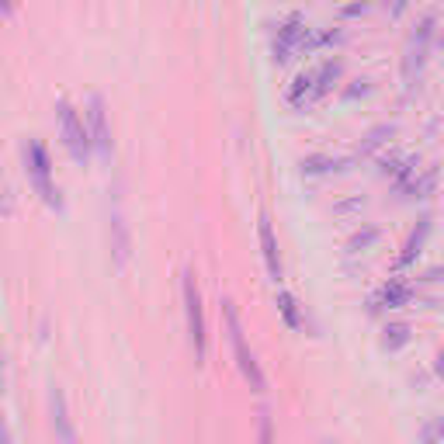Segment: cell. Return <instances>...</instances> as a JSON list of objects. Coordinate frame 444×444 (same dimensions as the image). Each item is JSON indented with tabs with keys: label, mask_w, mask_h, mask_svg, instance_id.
Returning a JSON list of instances; mask_svg holds the SVG:
<instances>
[{
	"label": "cell",
	"mask_w": 444,
	"mask_h": 444,
	"mask_svg": "<svg viewBox=\"0 0 444 444\" xmlns=\"http://www.w3.org/2000/svg\"><path fill=\"white\" fill-rule=\"evenodd\" d=\"M181 295H184V319H187V340L198 361L209 354V330H205V309H202V291L195 282V271L181 274Z\"/></svg>",
	"instance_id": "obj_1"
},
{
	"label": "cell",
	"mask_w": 444,
	"mask_h": 444,
	"mask_svg": "<svg viewBox=\"0 0 444 444\" xmlns=\"http://www.w3.org/2000/svg\"><path fill=\"white\" fill-rule=\"evenodd\" d=\"M222 316H226V326H229V340H233V354H236V365L243 371V378L250 382V389L254 392H264L267 389V378H264L261 365H257V358H254V351L247 347V337H243V326H239V316H236V306L226 299L222 302Z\"/></svg>",
	"instance_id": "obj_2"
},
{
	"label": "cell",
	"mask_w": 444,
	"mask_h": 444,
	"mask_svg": "<svg viewBox=\"0 0 444 444\" xmlns=\"http://www.w3.org/2000/svg\"><path fill=\"white\" fill-rule=\"evenodd\" d=\"M25 167H28V177H31V187L42 195V202L49 209H63V198H59V187L53 184V163H49V150L31 139L25 146Z\"/></svg>",
	"instance_id": "obj_3"
},
{
	"label": "cell",
	"mask_w": 444,
	"mask_h": 444,
	"mask_svg": "<svg viewBox=\"0 0 444 444\" xmlns=\"http://www.w3.org/2000/svg\"><path fill=\"white\" fill-rule=\"evenodd\" d=\"M316 49V35L313 28L306 25L299 14H291L288 21L278 25V35H274V46H271V56L274 63H288L295 53H313Z\"/></svg>",
	"instance_id": "obj_4"
},
{
	"label": "cell",
	"mask_w": 444,
	"mask_h": 444,
	"mask_svg": "<svg viewBox=\"0 0 444 444\" xmlns=\"http://www.w3.org/2000/svg\"><path fill=\"white\" fill-rule=\"evenodd\" d=\"M434 28H438V14H423V18L417 21V28L410 31V38H406V49H403V80H406V83L417 77L420 70H423V63H427V53H430V38H434Z\"/></svg>",
	"instance_id": "obj_5"
},
{
	"label": "cell",
	"mask_w": 444,
	"mask_h": 444,
	"mask_svg": "<svg viewBox=\"0 0 444 444\" xmlns=\"http://www.w3.org/2000/svg\"><path fill=\"white\" fill-rule=\"evenodd\" d=\"M59 132H63V143H66L70 157L77 160V163H87L94 143H91V132H87L83 118L77 115V108L70 105V101H59Z\"/></svg>",
	"instance_id": "obj_6"
},
{
	"label": "cell",
	"mask_w": 444,
	"mask_h": 444,
	"mask_svg": "<svg viewBox=\"0 0 444 444\" xmlns=\"http://www.w3.org/2000/svg\"><path fill=\"white\" fill-rule=\"evenodd\" d=\"M49 423H53L56 444H77V427H73V417L66 410V396L63 389H49Z\"/></svg>",
	"instance_id": "obj_7"
},
{
	"label": "cell",
	"mask_w": 444,
	"mask_h": 444,
	"mask_svg": "<svg viewBox=\"0 0 444 444\" xmlns=\"http://www.w3.org/2000/svg\"><path fill=\"white\" fill-rule=\"evenodd\" d=\"M87 132H91V143H94V150L108 157L111 153V129H108V115H105V101L94 94L91 101H87Z\"/></svg>",
	"instance_id": "obj_8"
},
{
	"label": "cell",
	"mask_w": 444,
	"mask_h": 444,
	"mask_svg": "<svg viewBox=\"0 0 444 444\" xmlns=\"http://www.w3.org/2000/svg\"><path fill=\"white\" fill-rule=\"evenodd\" d=\"M257 236H261V254H264V264H267V274L274 282H282V254H278V236H274V226L267 219V212H261L257 219Z\"/></svg>",
	"instance_id": "obj_9"
},
{
	"label": "cell",
	"mask_w": 444,
	"mask_h": 444,
	"mask_svg": "<svg viewBox=\"0 0 444 444\" xmlns=\"http://www.w3.org/2000/svg\"><path fill=\"white\" fill-rule=\"evenodd\" d=\"M430 226H434V219H430V215H420L413 233L406 236V243H403V250H399V257H396V271L410 267V264L423 254V243H427V236H430Z\"/></svg>",
	"instance_id": "obj_10"
},
{
	"label": "cell",
	"mask_w": 444,
	"mask_h": 444,
	"mask_svg": "<svg viewBox=\"0 0 444 444\" xmlns=\"http://www.w3.org/2000/svg\"><path fill=\"white\" fill-rule=\"evenodd\" d=\"M410 299H413V285L403 282V278H389L386 285L375 291L371 309H375V313H378V309H399V306H406Z\"/></svg>",
	"instance_id": "obj_11"
},
{
	"label": "cell",
	"mask_w": 444,
	"mask_h": 444,
	"mask_svg": "<svg viewBox=\"0 0 444 444\" xmlns=\"http://www.w3.org/2000/svg\"><path fill=\"white\" fill-rule=\"evenodd\" d=\"M111 254H115V267H125V261H129V229H125V219L118 212L111 215Z\"/></svg>",
	"instance_id": "obj_12"
},
{
	"label": "cell",
	"mask_w": 444,
	"mask_h": 444,
	"mask_svg": "<svg viewBox=\"0 0 444 444\" xmlns=\"http://www.w3.org/2000/svg\"><path fill=\"white\" fill-rule=\"evenodd\" d=\"M392 135H396V125H389V122H386V125H375V129H368L365 139L358 143V157H371L375 150H382V146L389 143Z\"/></svg>",
	"instance_id": "obj_13"
},
{
	"label": "cell",
	"mask_w": 444,
	"mask_h": 444,
	"mask_svg": "<svg viewBox=\"0 0 444 444\" xmlns=\"http://www.w3.org/2000/svg\"><path fill=\"white\" fill-rule=\"evenodd\" d=\"M340 73H344V63H340V59H326V63H319V70H313L316 98H323V94H326V91L340 80Z\"/></svg>",
	"instance_id": "obj_14"
},
{
	"label": "cell",
	"mask_w": 444,
	"mask_h": 444,
	"mask_svg": "<svg viewBox=\"0 0 444 444\" xmlns=\"http://www.w3.org/2000/svg\"><path fill=\"white\" fill-rule=\"evenodd\" d=\"M316 98V77L313 73H299V77L291 80V91H288V101L295 108H302L306 101H313Z\"/></svg>",
	"instance_id": "obj_15"
},
{
	"label": "cell",
	"mask_w": 444,
	"mask_h": 444,
	"mask_svg": "<svg viewBox=\"0 0 444 444\" xmlns=\"http://www.w3.org/2000/svg\"><path fill=\"white\" fill-rule=\"evenodd\" d=\"M274 306H278V313L285 316V326H288V330H302V313H299V302H295L288 291H278Z\"/></svg>",
	"instance_id": "obj_16"
},
{
	"label": "cell",
	"mask_w": 444,
	"mask_h": 444,
	"mask_svg": "<svg viewBox=\"0 0 444 444\" xmlns=\"http://www.w3.org/2000/svg\"><path fill=\"white\" fill-rule=\"evenodd\" d=\"M434 184H438V167H427V170H420L417 177L410 181L406 195H410V198H427V195L434 191Z\"/></svg>",
	"instance_id": "obj_17"
},
{
	"label": "cell",
	"mask_w": 444,
	"mask_h": 444,
	"mask_svg": "<svg viewBox=\"0 0 444 444\" xmlns=\"http://www.w3.org/2000/svg\"><path fill=\"white\" fill-rule=\"evenodd\" d=\"M403 344H410V323H389L382 334V347L386 351H399Z\"/></svg>",
	"instance_id": "obj_18"
},
{
	"label": "cell",
	"mask_w": 444,
	"mask_h": 444,
	"mask_svg": "<svg viewBox=\"0 0 444 444\" xmlns=\"http://www.w3.org/2000/svg\"><path fill=\"white\" fill-rule=\"evenodd\" d=\"M375 239H378V226H365V229H358V233L347 239V254H361V250H368Z\"/></svg>",
	"instance_id": "obj_19"
},
{
	"label": "cell",
	"mask_w": 444,
	"mask_h": 444,
	"mask_svg": "<svg viewBox=\"0 0 444 444\" xmlns=\"http://www.w3.org/2000/svg\"><path fill=\"white\" fill-rule=\"evenodd\" d=\"M299 167H302V174H309V177H313V174H326V170L344 167V163H337L334 157H319V153H316V157H306L302 163H299Z\"/></svg>",
	"instance_id": "obj_20"
},
{
	"label": "cell",
	"mask_w": 444,
	"mask_h": 444,
	"mask_svg": "<svg viewBox=\"0 0 444 444\" xmlns=\"http://www.w3.org/2000/svg\"><path fill=\"white\" fill-rule=\"evenodd\" d=\"M444 441V417H430L420 427V444H441Z\"/></svg>",
	"instance_id": "obj_21"
},
{
	"label": "cell",
	"mask_w": 444,
	"mask_h": 444,
	"mask_svg": "<svg viewBox=\"0 0 444 444\" xmlns=\"http://www.w3.org/2000/svg\"><path fill=\"white\" fill-rule=\"evenodd\" d=\"M368 91H371V80L358 77L354 83H351V87H347V91H344V98H347V101H354V98H365Z\"/></svg>",
	"instance_id": "obj_22"
},
{
	"label": "cell",
	"mask_w": 444,
	"mask_h": 444,
	"mask_svg": "<svg viewBox=\"0 0 444 444\" xmlns=\"http://www.w3.org/2000/svg\"><path fill=\"white\" fill-rule=\"evenodd\" d=\"M257 444H274V430H271V420L261 417V434H257Z\"/></svg>",
	"instance_id": "obj_23"
},
{
	"label": "cell",
	"mask_w": 444,
	"mask_h": 444,
	"mask_svg": "<svg viewBox=\"0 0 444 444\" xmlns=\"http://www.w3.org/2000/svg\"><path fill=\"white\" fill-rule=\"evenodd\" d=\"M386 4H389V14H392V18H399V14L406 11V0H386Z\"/></svg>",
	"instance_id": "obj_24"
},
{
	"label": "cell",
	"mask_w": 444,
	"mask_h": 444,
	"mask_svg": "<svg viewBox=\"0 0 444 444\" xmlns=\"http://www.w3.org/2000/svg\"><path fill=\"white\" fill-rule=\"evenodd\" d=\"M0 444H14V438H11V427H7V420L0 417Z\"/></svg>",
	"instance_id": "obj_25"
},
{
	"label": "cell",
	"mask_w": 444,
	"mask_h": 444,
	"mask_svg": "<svg viewBox=\"0 0 444 444\" xmlns=\"http://www.w3.org/2000/svg\"><path fill=\"white\" fill-rule=\"evenodd\" d=\"M365 11H368L365 0H361V4H347V7H344V14H347V18H351V14H365Z\"/></svg>",
	"instance_id": "obj_26"
},
{
	"label": "cell",
	"mask_w": 444,
	"mask_h": 444,
	"mask_svg": "<svg viewBox=\"0 0 444 444\" xmlns=\"http://www.w3.org/2000/svg\"><path fill=\"white\" fill-rule=\"evenodd\" d=\"M18 7V0H0V14H11Z\"/></svg>",
	"instance_id": "obj_27"
},
{
	"label": "cell",
	"mask_w": 444,
	"mask_h": 444,
	"mask_svg": "<svg viewBox=\"0 0 444 444\" xmlns=\"http://www.w3.org/2000/svg\"><path fill=\"white\" fill-rule=\"evenodd\" d=\"M434 371L444 378V347H441V354H438V365H434Z\"/></svg>",
	"instance_id": "obj_28"
},
{
	"label": "cell",
	"mask_w": 444,
	"mask_h": 444,
	"mask_svg": "<svg viewBox=\"0 0 444 444\" xmlns=\"http://www.w3.org/2000/svg\"><path fill=\"white\" fill-rule=\"evenodd\" d=\"M441 46H444V38H441Z\"/></svg>",
	"instance_id": "obj_29"
}]
</instances>
